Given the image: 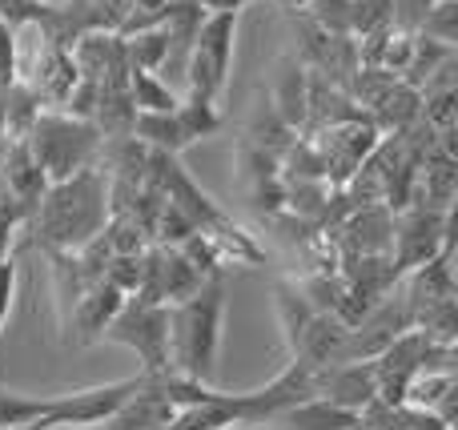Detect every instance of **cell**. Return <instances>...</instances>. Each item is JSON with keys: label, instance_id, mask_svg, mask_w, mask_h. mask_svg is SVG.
<instances>
[{"label": "cell", "instance_id": "277c9868", "mask_svg": "<svg viewBox=\"0 0 458 430\" xmlns=\"http://www.w3.org/2000/svg\"><path fill=\"white\" fill-rule=\"evenodd\" d=\"M129 294H121L117 286H109V282H93V286L81 290V298L72 302V310L64 314V326H72V342L77 346H93L105 338V330H109V322L117 318V310L125 306Z\"/></svg>", "mask_w": 458, "mask_h": 430}, {"label": "cell", "instance_id": "6da1fadb", "mask_svg": "<svg viewBox=\"0 0 458 430\" xmlns=\"http://www.w3.org/2000/svg\"><path fill=\"white\" fill-rule=\"evenodd\" d=\"M225 290L222 274L206 278L185 302L169 306V375L214 386L217 350H222Z\"/></svg>", "mask_w": 458, "mask_h": 430}, {"label": "cell", "instance_id": "30bf717a", "mask_svg": "<svg viewBox=\"0 0 458 430\" xmlns=\"http://www.w3.org/2000/svg\"><path fill=\"white\" fill-rule=\"evenodd\" d=\"M45 415H48V399H32V394H16L0 386V426H21Z\"/></svg>", "mask_w": 458, "mask_h": 430}, {"label": "cell", "instance_id": "7c38bea8", "mask_svg": "<svg viewBox=\"0 0 458 430\" xmlns=\"http://www.w3.org/2000/svg\"><path fill=\"white\" fill-rule=\"evenodd\" d=\"M0 430H53L48 418H32V423H21V426H0Z\"/></svg>", "mask_w": 458, "mask_h": 430}, {"label": "cell", "instance_id": "4fadbf2b", "mask_svg": "<svg viewBox=\"0 0 458 430\" xmlns=\"http://www.w3.org/2000/svg\"><path fill=\"white\" fill-rule=\"evenodd\" d=\"M222 430H233V426H222Z\"/></svg>", "mask_w": 458, "mask_h": 430}, {"label": "cell", "instance_id": "ba28073f", "mask_svg": "<svg viewBox=\"0 0 458 430\" xmlns=\"http://www.w3.org/2000/svg\"><path fill=\"white\" fill-rule=\"evenodd\" d=\"M282 423L290 430H358L362 418L350 415V410H342V407H334V402L322 399V394H314V399L282 410Z\"/></svg>", "mask_w": 458, "mask_h": 430}, {"label": "cell", "instance_id": "5b68a950", "mask_svg": "<svg viewBox=\"0 0 458 430\" xmlns=\"http://www.w3.org/2000/svg\"><path fill=\"white\" fill-rule=\"evenodd\" d=\"M174 410L177 407L169 402V394L161 391L157 375H149V383H145L141 391H133L109 418H105V430H161L169 418H174Z\"/></svg>", "mask_w": 458, "mask_h": 430}, {"label": "cell", "instance_id": "8992f818", "mask_svg": "<svg viewBox=\"0 0 458 430\" xmlns=\"http://www.w3.org/2000/svg\"><path fill=\"white\" fill-rule=\"evenodd\" d=\"M322 399H330L334 407L362 415L374 399H378V383H374L370 362H334L322 378Z\"/></svg>", "mask_w": 458, "mask_h": 430}, {"label": "cell", "instance_id": "3957f363", "mask_svg": "<svg viewBox=\"0 0 458 430\" xmlns=\"http://www.w3.org/2000/svg\"><path fill=\"white\" fill-rule=\"evenodd\" d=\"M149 383V375H133V378H121V383H109V386H89V391H72V394H56V399H48V426H101L105 418L113 415V410L121 407V402L129 399L133 391H141V386Z\"/></svg>", "mask_w": 458, "mask_h": 430}, {"label": "cell", "instance_id": "8fae6325", "mask_svg": "<svg viewBox=\"0 0 458 430\" xmlns=\"http://www.w3.org/2000/svg\"><path fill=\"white\" fill-rule=\"evenodd\" d=\"M13 290H16V266L8 257H0V334H4L8 310H13Z\"/></svg>", "mask_w": 458, "mask_h": 430}, {"label": "cell", "instance_id": "7a4b0ae2", "mask_svg": "<svg viewBox=\"0 0 458 430\" xmlns=\"http://www.w3.org/2000/svg\"><path fill=\"white\" fill-rule=\"evenodd\" d=\"M101 342L129 346L145 362V375H165L169 370V306L145 302V298L129 294L125 306L117 310V318L109 322Z\"/></svg>", "mask_w": 458, "mask_h": 430}, {"label": "cell", "instance_id": "52a82bcc", "mask_svg": "<svg viewBox=\"0 0 458 430\" xmlns=\"http://www.w3.org/2000/svg\"><path fill=\"white\" fill-rule=\"evenodd\" d=\"M438 233H443L438 217H411V222H406L403 238H398V254L390 257L398 278H403V274H411L414 266L430 262V257L438 254Z\"/></svg>", "mask_w": 458, "mask_h": 430}, {"label": "cell", "instance_id": "9c48e42d", "mask_svg": "<svg viewBox=\"0 0 458 430\" xmlns=\"http://www.w3.org/2000/svg\"><path fill=\"white\" fill-rule=\"evenodd\" d=\"M274 306H277V322H282V334H285V346H298V338H301V330L310 326V318H314V306L306 302V294L301 290H293V286H277V298H274Z\"/></svg>", "mask_w": 458, "mask_h": 430}]
</instances>
